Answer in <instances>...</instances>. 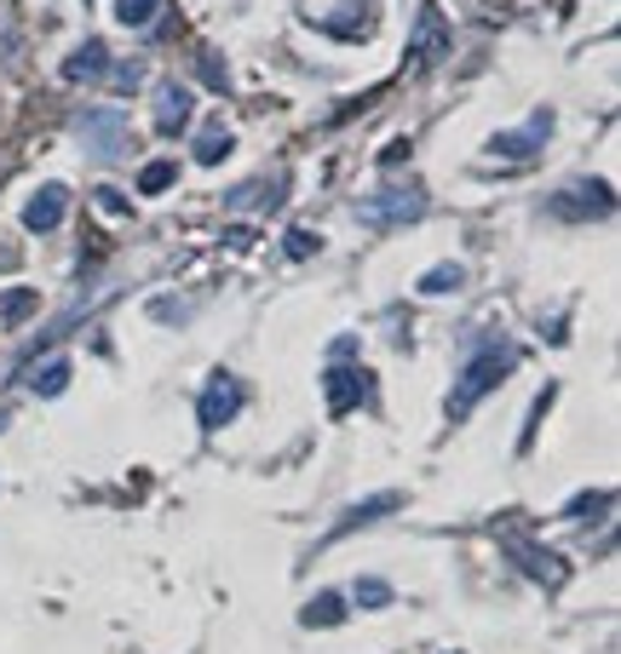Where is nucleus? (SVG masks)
I'll return each mask as SVG.
<instances>
[{"mask_svg": "<svg viewBox=\"0 0 621 654\" xmlns=\"http://www.w3.org/2000/svg\"><path fill=\"white\" fill-rule=\"evenodd\" d=\"M156 7H162V0H115V24L122 29H150Z\"/></svg>", "mask_w": 621, "mask_h": 654, "instance_id": "nucleus-20", "label": "nucleus"}, {"mask_svg": "<svg viewBox=\"0 0 621 654\" xmlns=\"http://www.w3.org/2000/svg\"><path fill=\"white\" fill-rule=\"evenodd\" d=\"M552 138V110H535L530 115V127H512V133H495V144H489V155H507V161H524V155H535L541 144Z\"/></svg>", "mask_w": 621, "mask_h": 654, "instance_id": "nucleus-7", "label": "nucleus"}, {"mask_svg": "<svg viewBox=\"0 0 621 654\" xmlns=\"http://www.w3.org/2000/svg\"><path fill=\"white\" fill-rule=\"evenodd\" d=\"M98 207H104V213H127V196H115L104 184V190H98Z\"/></svg>", "mask_w": 621, "mask_h": 654, "instance_id": "nucleus-29", "label": "nucleus"}, {"mask_svg": "<svg viewBox=\"0 0 621 654\" xmlns=\"http://www.w3.org/2000/svg\"><path fill=\"white\" fill-rule=\"evenodd\" d=\"M75 133H82L87 144H92V155H98V161H115V155L127 150V138H133L122 110H87L82 121H75Z\"/></svg>", "mask_w": 621, "mask_h": 654, "instance_id": "nucleus-5", "label": "nucleus"}, {"mask_svg": "<svg viewBox=\"0 0 621 654\" xmlns=\"http://www.w3.org/2000/svg\"><path fill=\"white\" fill-rule=\"evenodd\" d=\"M460 281H467V271H460V264H432V271L420 276V293L437 299V293H455Z\"/></svg>", "mask_w": 621, "mask_h": 654, "instance_id": "nucleus-19", "label": "nucleus"}, {"mask_svg": "<svg viewBox=\"0 0 621 654\" xmlns=\"http://www.w3.org/2000/svg\"><path fill=\"white\" fill-rule=\"evenodd\" d=\"M403 155H409V138H392V144L380 150V161H386V167H397V161H403Z\"/></svg>", "mask_w": 621, "mask_h": 654, "instance_id": "nucleus-30", "label": "nucleus"}, {"mask_svg": "<svg viewBox=\"0 0 621 654\" xmlns=\"http://www.w3.org/2000/svg\"><path fill=\"white\" fill-rule=\"evenodd\" d=\"M190 110H196L190 87H178V80H167V87L156 92V133H162V138H178V133L190 127Z\"/></svg>", "mask_w": 621, "mask_h": 654, "instance_id": "nucleus-9", "label": "nucleus"}, {"mask_svg": "<svg viewBox=\"0 0 621 654\" xmlns=\"http://www.w3.org/2000/svg\"><path fill=\"white\" fill-rule=\"evenodd\" d=\"M455 52V40H449V24H444V12L432 7H420V17H414V35H409V64L414 70H432V64H444V58Z\"/></svg>", "mask_w": 621, "mask_h": 654, "instance_id": "nucleus-4", "label": "nucleus"}, {"mask_svg": "<svg viewBox=\"0 0 621 654\" xmlns=\"http://www.w3.org/2000/svg\"><path fill=\"white\" fill-rule=\"evenodd\" d=\"M357 603H363V608H386V603H392V586H386V580H374V575H369V580H357Z\"/></svg>", "mask_w": 621, "mask_h": 654, "instance_id": "nucleus-24", "label": "nucleus"}, {"mask_svg": "<svg viewBox=\"0 0 621 654\" xmlns=\"http://www.w3.org/2000/svg\"><path fill=\"white\" fill-rule=\"evenodd\" d=\"M150 316L167 322V327H185L190 322V299H150Z\"/></svg>", "mask_w": 621, "mask_h": 654, "instance_id": "nucleus-22", "label": "nucleus"}, {"mask_svg": "<svg viewBox=\"0 0 621 654\" xmlns=\"http://www.w3.org/2000/svg\"><path fill=\"white\" fill-rule=\"evenodd\" d=\"M202 80H208V87H213V92H231V70H225V64H219V58H213V52H202Z\"/></svg>", "mask_w": 621, "mask_h": 654, "instance_id": "nucleus-25", "label": "nucleus"}, {"mask_svg": "<svg viewBox=\"0 0 621 654\" xmlns=\"http://www.w3.org/2000/svg\"><path fill=\"white\" fill-rule=\"evenodd\" d=\"M110 75V47L104 40H87L64 58V80H104Z\"/></svg>", "mask_w": 621, "mask_h": 654, "instance_id": "nucleus-12", "label": "nucleus"}, {"mask_svg": "<svg viewBox=\"0 0 621 654\" xmlns=\"http://www.w3.org/2000/svg\"><path fill=\"white\" fill-rule=\"evenodd\" d=\"M173 178H178V167H173V161H150V167L138 173V190H145V196H162Z\"/></svg>", "mask_w": 621, "mask_h": 654, "instance_id": "nucleus-21", "label": "nucleus"}, {"mask_svg": "<svg viewBox=\"0 0 621 654\" xmlns=\"http://www.w3.org/2000/svg\"><path fill=\"white\" fill-rule=\"evenodd\" d=\"M231 150H236V138L225 133V121H213V127H202V138H196V161H202V167H219Z\"/></svg>", "mask_w": 621, "mask_h": 654, "instance_id": "nucleus-16", "label": "nucleus"}, {"mask_svg": "<svg viewBox=\"0 0 621 654\" xmlns=\"http://www.w3.org/2000/svg\"><path fill=\"white\" fill-rule=\"evenodd\" d=\"M64 385H70V362H64V356H52V362H41V367L29 374V391H35V397H58Z\"/></svg>", "mask_w": 621, "mask_h": 654, "instance_id": "nucleus-17", "label": "nucleus"}, {"mask_svg": "<svg viewBox=\"0 0 621 654\" xmlns=\"http://www.w3.org/2000/svg\"><path fill=\"white\" fill-rule=\"evenodd\" d=\"M231 207H283V184H243L231 190Z\"/></svg>", "mask_w": 621, "mask_h": 654, "instance_id": "nucleus-18", "label": "nucleus"}, {"mask_svg": "<svg viewBox=\"0 0 621 654\" xmlns=\"http://www.w3.org/2000/svg\"><path fill=\"white\" fill-rule=\"evenodd\" d=\"M512 367H518V351H507V344H484V351H477V356L467 362V374L455 379L449 402H444V407H449V419H467L472 407L484 402V397L495 391V385L512 374Z\"/></svg>", "mask_w": 621, "mask_h": 654, "instance_id": "nucleus-1", "label": "nucleus"}, {"mask_svg": "<svg viewBox=\"0 0 621 654\" xmlns=\"http://www.w3.org/2000/svg\"><path fill=\"white\" fill-rule=\"evenodd\" d=\"M35 311H41V293H35V288H7V293H0V327L29 322Z\"/></svg>", "mask_w": 621, "mask_h": 654, "instance_id": "nucleus-14", "label": "nucleus"}, {"mask_svg": "<svg viewBox=\"0 0 621 654\" xmlns=\"http://www.w3.org/2000/svg\"><path fill=\"white\" fill-rule=\"evenodd\" d=\"M299 620H306V626H339V620H346V603H339V591H316V598L306 603V608H299Z\"/></svg>", "mask_w": 621, "mask_h": 654, "instance_id": "nucleus-15", "label": "nucleus"}, {"mask_svg": "<svg viewBox=\"0 0 621 654\" xmlns=\"http://www.w3.org/2000/svg\"><path fill=\"white\" fill-rule=\"evenodd\" d=\"M507 551H512V563L524 568V575L547 580V586H564V575H570V568L558 563V551H541L535 540H518V534H507Z\"/></svg>", "mask_w": 621, "mask_h": 654, "instance_id": "nucleus-10", "label": "nucleus"}, {"mask_svg": "<svg viewBox=\"0 0 621 654\" xmlns=\"http://www.w3.org/2000/svg\"><path fill=\"white\" fill-rule=\"evenodd\" d=\"M420 213H426V196L420 190H380V196H369L363 207H357V218H363L369 230H403V224H414Z\"/></svg>", "mask_w": 621, "mask_h": 654, "instance_id": "nucleus-3", "label": "nucleus"}, {"mask_svg": "<svg viewBox=\"0 0 621 654\" xmlns=\"http://www.w3.org/2000/svg\"><path fill=\"white\" fill-rule=\"evenodd\" d=\"M243 402H248L243 379H236V374H213V379H208V391H202V407H196V414H202L208 431H219V425H231L236 414H243Z\"/></svg>", "mask_w": 621, "mask_h": 654, "instance_id": "nucleus-6", "label": "nucleus"}, {"mask_svg": "<svg viewBox=\"0 0 621 654\" xmlns=\"http://www.w3.org/2000/svg\"><path fill=\"white\" fill-rule=\"evenodd\" d=\"M397 505H403V494H392V488H386V494H369L363 505H351V517L339 523L334 534H351V528H363V523H380V517H392Z\"/></svg>", "mask_w": 621, "mask_h": 654, "instance_id": "nucleus-13", "label": "nucleus"}, {"mask_svg": "<svg viewBox=\"0 0 621 654\" xmlns=\"http://www.w3.org/2000/svg\"><path fill=\"white\" fill-rule=\"evenodd\" d=\"M616 207V190L605 178H575V184H564L552 201H547V213L552 218H570V224H581V218H605Z\"/></svg>", "mask_w": 621, "mask_h": 654, "instance_id": "nucleus-2", "label": "nucleus"}, {"mask_svg": "<svg viewBox=\"0 0 621 654\" xmlns=\"http://www.w3.org/2000/svg\"><path fill=\"white\" fill-rule=\"evenodd\" d=\"M552 397H558V391H552V385H547V391H541V397H535V407H530V419H524V448L535 442V425H541V414H547V407H552Z\"/></svg>", "mask_w": 621, "mask_h": 654, "instance_id": "nucleus-26", "label": "nucleus"}, {"mask_svg": "<svg viewBox=\"0 0 621 654\" xmlns=\"http://www.w3.org/2000/svg\"><path fill=\"white\" fill-rule=\"evenodd\" d=\"M323 391H328V414L339 419V414H351V407L369 397V374H363V367H328Z\"/></svg>", "mask_w": 621, "mask_h": 654, "instance_id": "nucleus-8", "label": "nucleus"}, {"mask_svg": "<svg viewBox=\"0 0 621 654\" xmlns=\"http://www.w3.org/2000/svg\"><path fill=\"white\" fill-rule=\"evenodd\" d=\"M64 207H70L64 184H41V196H29V207H24V230H35V236L58 230V224H64Z\"/></svg>", "mask_w": 621, "mask_h": 654, "instance_id": "nucleus-11", "label": "nucleus"}, {"mask_svg": "<svg viewBox=\"0 0 621 654\" xmlns=\"http://www.w3.org/2000/svg\"><path fill=\"white\" fill-rule=\"evenodd\" d=\"M610 500H616L610 488H598V494H575V500H570V511H564V517H575V523H581V517H593V511H605Z\"/></svg>", "mask_w": 621, "mask_h": 654, "instance_id": "nucleus-23", "label": "nucleus"}, {"mask_svg": "<svg viewBox=\"0 0 621 654\" xmlns=\"http://www.w3.org/2000/svg\"><path fill=\"white\" fill-rule=\"evenodd\" d=\"M316 248H323V236H311V230H288V253H294V259H311Z\"/></svg>", "mask_w": 621, "mask_h": 654, "instance_id": "nucleus-27", "label": "nucleus"}, {"mask_svg": "<svg viewBox=\"0 0 621 654\" xmlns=\"http://www.w3.org/2000/svg\"><path fill=\"white\" fill-rule=\"evenodd\" d=\"M138 80H145V70H138V64H122V70H115V87H122V92H133Z\"/></svg>", "mask_w": 621, "mask_h": 654, "instance_id": "nucleus-28", "label": "nucleus"}]
</instances>
